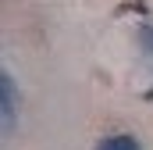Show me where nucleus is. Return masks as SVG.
<instances>
[{
  "instance_id": "7ed1b4c3",
  "label": "nucleus",
  "mask_w": 153,
  "mask_h": 150,
  "mask_svg": "<svg viewBox=\"0 0 153 150\" xmlns=\"http://www.w3.org/2000/svg\"><path fill=\"white\" fill-rule=\"evenodd\" d=\"M139 46H143V54L153 61V25H143L139 29Z\"/></svg>"
},
{
  "instance_id": "f03ea898",
  "label": "nucleus",
  "mask_w": 153,
  "mask_h": 150,
  "mask_svg": "<svg viewBox=\"0 0 153 150\" xmlns=\"http://www.w3.org/2000/svg\"><path fill=\"white\" fill-rule=\"evenodd\" d=\"M96 150H143L139 147V140L135 136H128V132H114V136H103Z\"/></svg>"
},
{
  "instance_id": "f257e3e1",
  "label": "nucleus",
  "mask_w": 153,
  "mask_h": 150,
  "mask_svg": "<svg viewBox=\"0 0 153 150\" xmlns=\"http://www.w3.org/2000/svg\"><path fill=\"white\" fill-rule=\"evenodd\" d=\"M14 125H18V86H14L11 72H4L0 75V129H4V136H11Z\"/></svg>"
}]
</instances>
